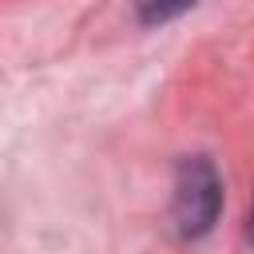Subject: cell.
Returning a JSON list of instances; mask_svg holds the SVG:
<instances>
[{"label": "cell", "instance_id": "1", "mask_svg": "<svg viewBox=\"0 0 254 254\" xmlns=\"http://www.w3.org/2000/svg\"><path fill=\"white\" fill-rule=\"evenodd\" d=\"M218 206H222V179L214 163L202 155L183 159L175 175V194H171V222L179 238H202L214 226Z\"/></svg>", "mask_w": 254, "mask_h": 254}, {"label": "cell", "instance_id": "2", "mask_svg": "<svg viewBox=\"0 0 254 254\" xmlns=\"http://www.w3.org/2000/svg\"><path fill=\"white\" fill-rule=\"evenodd\" d=\"M194 0H135L139 8V20L143 24H163V20H175L179 12H187Z\"/></svg>", "mask_w": 254, "mask_h": 254}, {"label": "cell", "instance_id": "3", "mask_svg": "<svg viewBox=\"0 0 254 254\" xmlns=\"http://www.w3.org/2000/svg\"><path fill=\"white\" fill-rule=\"evenodd\" d=\"M246 238L254 242V202H250V222H246Z\"/></svg>", "mask_w": 254, "mask_h": 254}]
</instances>
